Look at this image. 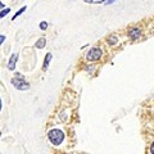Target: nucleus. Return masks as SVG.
Here are the masks:
<instances>
[{
    "instance_id": "4468645a",
    "label": "nucleus",
    "mask_w": 154,
    "mask_h": 154,
    "mask_svg": "<svg viewBox=\"0 0 154 154\" xmlns=\"http://www.w3.org/2000/svg\"><path fill=\"white\" fill-rule=\"evenodd\" d=\"M4 40H5V36L2 35V37H0V42H4Z\"/></svg>"
},
{
    "instance_id": "f03ea898",
    "label": "nucleus",
    "mask_w": 154,
    "mask_h": 154,
    "mask_svg": "<svg viewBox=\"0 0 154 154\" xmlns=\"http://www.w3.org/2000/svg\"><path fill=\"white\" fill-rule=\"evenodd\" d=\"M102 54H103L102 49H99V48H93V49H90L88 51V54H86V59H88L89 62L99 60L100 58H102Z\"/></svg>"
},
{
    "instance_id": "7ed1b4c3",
    "label": "nucleus",
    "mask_w": 154,
    "mask_h": 154,
    "mask_svg": "<svg viewBox=\"0 0 154 154\" xmlns=\"http://www.w3.org/2000/svg\"><path fill=\"white\" fill-rule=\"evenodd\" d=\"M12 84H13L14 88L18 89V90H27L30 88V84L26 82V81L23 80V77H16V79H13Z\"/></svg>"
},
{
    "instance_id": "2eb2a0df",
    "label": "nucleus",
    "mask_w": 154,
    "mask_h": 154,
    "mask_svg": "<svg viewBox=\"0 0 154 154\" xmlns=\"http://www.w3.org/2000/svg\"><path fill=\"white\" fill-rule=\"evenodd\" d=\"M113 2H116V0H107V2H105V4H110V3H113Z\"/></svg>"
},
{
    "instance_id": "20e7f679",
    "label": "nucleus",
    "mask_w": 154,
    "mask_h": 154,
    "mask_svg": "<svg viewBox=\"0 0 154 154\" xmlns=\"http://www.w3.org/2000/svg\"><path fill=\"white\" fill-rule=\"evenodd\" d=\"M128 36L131 40H137V38L141 36V31L139 30V28H131V30L128 31Z\"/></svg>"
},
{
    "instance_id": "f257e3e1",
    "label": "nucleus",
    "mask_w": 154,
    "mask_h": 154,
    "mask_svg": "<svg viewBox=\"0 0 154 154\" xmlns=\"http://www.w3.org/2000/svg\"><path fill=\"white\" fill-rule=\"evenodd\" d=\"M48 137H49V140H50V143L53 144V145H60L64 140V132L62 131V130L54 128V130H50L49 131Z\"/></svg>"
},
{
    "instance_id": "1a4fd4ad",
    "label": "nucleus",
    "mask_w": 154,
    "mask_h": 154,
    "mask_svg": "<svg viewBox=\"0 0 154 154\" xmlns=\"http://www.w3.org/2000/svg\"><path fill=\"white\" fill-rule=\"evenodd\" d=\"M26 9H27V7H22V8H21V9H19V11H18V12H17L16 14H14V17H13V19H16V18H17L18 16H21V14H22L23 12H25V11H26Z\"/></svg>"
},
{
    "instance_id": "6e6552de",
    "label": "nucleus",
    "mask_w": 154,
    "mask_h": 154,
    "mask_svg": "<svg viewBox=\"0 0 154 154\" xmlns=\"http://www.w3.org/2000/svg\"><path fill=\"white\" fill-rule=\"evenodd\" d=\"M84 2L88 4H103L107 2V0H84Z\"/></svg>"
},
{
    "instance_id": "ddd939ff",
    "label": "nucleus",
    "mask_w": 154,
    "mask_h": 154,
    "mask_svg": "<svg viewBox=\"0 0 154 154\" xmlns=\"http://www.w3.org/2000/svg\"><path fill=\"white\" fill-rule=\"evenodd\" d=\"M150 153H153V154H154V143L152 144V146H150Z\"/></svg>"
},
{
    "instance_id": "423d86ee",
    "label": "nucleus",
    "mask_w": 154,
    "mask_h": 154,
    "mask_svg": "<svg viewBox=\"0 0 154 154\" xmlns=\"http://www.w3.org/2000/svg\"><path fill=\"white\" fill-rule=\"evenodd\" d=\"M45 44H46V40H45L44 37H41V38H38V40H37L36 48H37V49H42V48L45 46Z\"/></svg>"
},
{
    "instance_id": "0eeeda50",
    "label": "nucleus",
    "mask_w": 154,
    "mask_h": 154,
    "mask_svg": "<svg viewBox=\"0 0 154 154\" xmlns=\"http://www.w3.org/2000/svg\"><path fill=\"white\" fill-rule=\"evenodd\" d=\"M50 59H51V54L48 53V54L45 55V60H44V69L48 68V66H49V63H50Z\"/></svg>"
},
{
    "instance_id": "9b49d317",
    "label": "nucleus",
    "mask_w": 154,
    "mask_h": 154,
    "mask_svg": "<svg viewBox=\"0 0 154 154\" xmlns=\"http://www.w3.org/2000/svg\"><path fill=\"white\" fill-rule=\"evenodd\" d=\"M9 12H11V8H5V9H3V12L0 13V17H2V18H3V17H5Z\"/></svg>"
},
{
    "instance_id": "39448f33",
    "label": "nucleus",
    "mask_w": 154,
    "mask_h": 154,
    "mask_svg": "<svg viewBox=\"0 0 154 154\" xmlns=\"http://www.w3.org/2000/svg\"><path fill=\"white\" fill-rule=\"evenodd\" d=\"M17 58L18 55L17 54H13L11 57V59H9V63H8V68L11 71H14V68H16V62H17Z\"/></svg>"
},
{
    "instance_id": "9d476101",
    "label": "nucleus",
    "mask_w": 154,
    "mask_h": 154,
    "mask_svg": "<svg viewBox=\"0 0 154 154\" xmlns=\"http://www.w3.org/2000/svg\"><path fill=\"white\" fill-rule=\"evenodd\" d=\"M108 42L110 45H116V44H117V37H116V36H110L108 38Z\"/></svg>"
},
{
    "instance_id": "f8f14e48",
    "label": "nucleus",
    "mask_w": 154,
    "mask_h": 154,
    "mask_svg": "<svg viewBox=\"0 0 154 154\" xmlns=\"http://www.w3.org/2000/svg\"><path fill=\"white\" fill-rule=\"evenodd\" d=\"M40 28H41L42 31H45L46 28H48V23H46V22H41V23H40Z\"/></svg>"
}]
</instances>
